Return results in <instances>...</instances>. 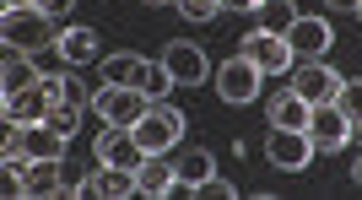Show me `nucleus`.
Instances as JSON below:
<instances>
[{"instance_id":"nucleus-23","label":"nucleus","mask_w":362,"mask_h":200,"mask_svg":"<svg viewBox=\"0 0 362 200\" xmlns=\"http://www.w3.org/2000/svg\"><path fill=\"white\" fill-rule=\"evenodd\" d=\"M255 11H259V28L265 33H287L292 22H298V6H292V0H259Z\"/></svg>"},{"instance_id":"nucleus-11","label":"nucleus","mask_w":362,"mask_h":200,"mask_svg":"<svg viewBox=\"0 0 362 200\" xmlns=\"http://www.w3.org/2000/svg\"><path fill=\"white\" fill-rule=\"evenodd\" d=\"M163 65H168V76H173V87H200L206 71H211L206 54H200V44H168Z\"/></svg>"},{"instance_id":"nucleus-20","label":"nucleus","mask_w":362,"mask_h":200,"mask_svg":"<svg viewBox=\"0 0 362 200\" xmlns=\"http://www.w3.org/2000/svg\"><path fill=\"white\" fill-rule=\"evenodd\" d=\"M65 141H71L65 130H54V124L38 119V124H28V136H22V152H28V157H65Z\"/></svg>"},{"instance_id":"nucleus-4","label":"nucleus","mask_w":362,"mask_h":200,"mask_svg":"<svg viewBox=\"0 0 362 200\" xmlns=\"http://www.w3.org/2000/svg\"><path fill=\"white\" fill-rule=\"evenodd\" d=\"M238 54H249L265 76H281V71H292V65H298V54H292V44H287V33H265V28L249 33Z\"/></svg>"},{"instance_id":"nucleus-8","label":"nucleus","mask_w":362,"mask_h":200,"mask_svg":"<svg viewBox=\"0 0 362 200\" xmlns=\"http://www.w3.org/2000/svg\"><path fill=\"white\" fill-rule=\"evenodd\" d=\"M341 81L346 76H335L325 60H303L298 71H292V93L308 98V103L319 108V103H335V98H341Z\"/></svg>"},{"instance_id":"nucleus-9","label":"nucleus","mask_w":362,"mask_h":200,"mask_svg":"<svg viewBox=\"0 0 362 200\" xmlns=\"http://www.w3.org/2000/svg\"><path fill=\"white\" fill-rule=\"evenodd\" d=\"M308 136H314L319 152H341V146L351 141V114L341 103H319L314 119H308Z\"/></svg>"},{"instance_id":"nucleus-28","label":"nucleus","mask_w":362,"mask_h":200,"mask_svg":"<svg viewBox=\"0 0 362 200\" xmlns=\"http://www.w3.org/2000/svg\"><path fill=\"white\" fill-rule=\"evenodd\" d=\"M195 195H200V200H233V184H227V179H216V173H211V179H206V184H200Z\"/></svg>"},{"instance_id":"nucleus-30","label":"nucleus","mask_w":362,"mask_h":200,"mask_svg":"<svg viewBox=\"0 0 362 200\" xmlns=\"http://www.w3.org/2000/svg\"><path fill=\"white\" fill-rule=\"evenodd\" d=\"M362 0H330V11H357Z\"/></svg>"},{"instance_id":"nucleus-17","label":"nucleus","mask_w":362,"mask_h":200,"mask_svg":"<svg viewBox=\"0 0 362 200\" xmlns=\"http://www.w3.org/2000/svg\"><path fill=\"white\" fill-rule=\"evenodd\" d=\"M38 65H33V54H22V49H11L6 54V65H0V87H6V98L11 93H28V87H38Z\"/></svg>"},{"instance_id":"nucleus-1","label":"nucleus","mask_w":362,"mask_h":200,"mask_svg":"<svg viewBox=\"0 0 362 200\" xmlns=\"http://www.w3.org/2000/svg\"><path fill=\"white\" fill-rule=\"evenodd\" d=\"M0 38L11 49H22V54H38V49H54L60 38H54V16H44L38 6H6V16H0Z\"/></svg>"},{"instance_id":"nucleus-32","label":"nucleus","mask_w":362,"mask_h":200,"mask_svg":"<svg viewBox=\"0 0 362 200\" xmlns=\"http://www.w3.org/2000/svg\"><path fill=\"white\" fill-rule=\"evenodd\" d=\"M351 141H357V146H362V119H357V124H351Z\"/></svg>"},{"instance_id":"nucleus-19","label":"nucleus","mask_w":362,"mask_h":200,"mask_svg":"<svg viewBox=\"0 0 362 200\" xmlns=\"http://www.w3.org/2000/svg\"><path fill=\"white\" fill-rule=\"evenodd\" d=\"M54 49H60L65 65H92V60H98V33H92V28H65Z\"/></svg>"},{"instance_id":"nucleus-15","label":"nucleus","mask_w":362,"mask_h":200,"mask_svg":"<svg viewBox=\"0 0 362 200\" xmlns=\"http://www.w3.org/2000/svg\"><path fill=\"white\" fill-rule=\"evenodd\" d=\"M308 119H314V103H308V98H298L292 87H287V93H276L271 130H308Z\"/></svg>"},{"instance_id":"nucleus-35","label":"nucleus","mask_w":362,"mask_h":200,"mask_svg":"<svg viewBox=\"0 0 362 200\" xmlns=\"http://www.w3.org/2000/svg\"><path fill=\"white\" fill-rule=\"evenodd\" d=\"M11 6H33V0H11Z\"/></svg>"},{"instance_id":"nucleus-13","label":"nucleus","mask_w":362,"mask_h":200,"mask_svg":"<svg viewBox=\"0 0 362 200\" xmlns=\"http://www.w3.org/2000/svg\"><path fill=\"white\" fill-rule=\"evenodd\" d=\"M87 195H103V200H124V195H141V179L130 168H114V163H98L87 173Z\"/></svg>"},{"instance_id":"nucleus-34","label":"nucleus","mask_w":362,"mask_h":200,"mask_svg":"<svg viewBox=\"0 0 362 200\" xmlns=\"http://www.w3.org/2000/svg\"><path fill=\"white\" fill-rule=\"evenodd\" d=\"M146 6H179V0H146Z\"/></svg>"},{"instance_id":"nucleus-25","label":"nucleus","mask_w":362,"mask_h":200,"mask_svg":"<svg viewBox=\"0 0 362 200\" xmlns=\"http://www.w3.org/2000/svg\"><path fill=\"white\" fill-rule=\"evenodd\" d=\"M44 124H54V130H65V136H76V124H81V108L76 103H54L44 114Z\"/></svg>"},{"instance_id":"nucleus-21","label":"nucleus","mask_w":362,"mask_h":200,"mask_svg":"<svg viewBox=\"0 0 362 200\" xmlns=\"http://www.w3.org/2000/svg\"><path fill=\"white\" fill-rule=\"evenodd\" d=\"M130 87H141L151 103H163V98L173 93V76H168V65H163V60H141V65H136V81H130Z\"/></svg>"},{"instance_id":"nucleus-29","label":"nucleus","mask_w":362,"mask_h":200,"mask_svg":"<svg viewBox=\"0 0 362 200\" xmlns=\"http://www.w3.org/2000/svg\"><path fill=\"white\" fill-rule=\"evenodd\" d=\"M33 6H38V11H44V16H65V11H71V6H76V0H33Z\"/></svg>"},{"instance_id":"nucleus-10","label":"nucleus","mask_w":362,"mask_h":200,"mask_svg":"<svg viewBox=\"0 0 362 200\" xmlns=\"http://www.w3.org/2000/svg\"><path fill=\"white\" fill-rule=\"evenodd\" d=\"M287 44H292L298 60H325V49L335 44V33H330L325 16H298V22L287 28Z\"/></svg>"},{"instance_id":"nucleus-7","label":"nucleus","mask_w":362,"mask_h":200,"mask_svg":"<svg viewBox=\"0 0 362 200\" xmlns=\"http://www.w3.org/2000/svg\"><path fill=\"white\" fill-rule=\"evenodd\" d=\"M259 81H265V71H259L249 54H233V60L216 71V93L227 98V103H255L259 93Z\"/></svg>"},{"instance_id":"nucleus-33","label":"nucleus","mask_w":362,"mask_h":200,"mask_svg":"<svg viewBox=\"0 0 362 200\" xmlns=\"http://www.w3.org/2000/svg\"><path fill=\"white\" fill-rule=\"evenodd\" d=\"M351 179H357V184H362V152H357V168H351Z\"/></svg>"},{"instance_id":"nucleus-18","label":"nucleus","mask_w":362,"mask_h":200,"mask_svg":"<svg viewBox=\"0 0 362 200\" xmlns=\"http://www.w3.org/2000/svg\"><path fill=\"white\" fill-rule=\"evenodd\" d=\"M141 195H173V184H179V163H168L163 152L157 157H146V163H141Z\"/></svg>"},{"instance_id":"nucleus-31","label":"nucleus","mask_w":362,"mask_h":200,"mask_svg":"<svg viewBox=\"0 0 362 200\" xmlns=\"http://www.w3.org/2000/svg\"><path fill=\"white\" fill-rule=\"evenodd\" d=\"M222 6H233V11H243V6H255V0H222Z\"/></svg>"},{"instance_id":"nucleus-2","label":"nucleus","mask_w":362,"mask_h":200,"mask_svg":"<svg viewBox=\"0 0 362 200\" xmlns=\"http://www.w3.org/2000/svg\"><path fill=\"white\" fill-rule=\"evenodd\" d=\"M179 136H184V114L173 103H151L146 114H141V124H136V141L146 146L151 157H157V152H173Z\"/></svg>"},{"instance_id":"nucleus-12","label":"nucleus","mask_w":362,"mask_h":200,"mask_svg":"<svg viewBox=\"0 0 362 200\" xmlns=\"http://www.w3.org/2000/svg\"><path fill=\"white\" fill-rule=\"evenodd\" d=\"M22 195H65V157H33L22 173Z\"/></svg>"},{"instance_id":"nucleus-26","label":"nucleus","mask_w":362,"mask_h":200,"mask_svg":"<svg viewBox=\"0 0 362 200\" xmlns=\"http://www.w3.org/2000/svg\"><path fill=\"white\" fill-rule=\"evenodd\" d=\"M335 103L346 108L351 124H357V119H362V76H357V81H341V98H335Z\"/></svg>"},{"instance_id":"nucleus-36","label":"nucleus","mask_w":362,"mask_h":200,"mask_svg":"<svg viewBox=\"0 0 362 200\" xmlns=\"http://www.w3.org/2000/svg\"><path fill=\"white\" fill-rule=\"evenodd\" d=\"M357 16H362V6H357Z\"/></svg>"},{"instance_id":"nucleus-5","label":"nucleus","mask_w":362,"mask_h":200,"mask_svg":"<svg viewBox=\"0 0 362 200\" xmlns=\"http://www.w3.org/2000/svg\"><path fill=\"white\" fill-rule=\"evenodd\" d=\"M314 152L319 146H314L308 130H271V136H265V157H271L281 173H303L314 163Z\"/></svg>"},{"instance_id":"nucleus-27","label":"nucleus","mask_w":362,"mask_h":200,"mask_svg":"<svg viewBox=\"0 0 362 200\" xmlns=\"http://www.w3.org/2000/svg\"><path fill=\"white\" fill-rule=\"evenodd\" d=\"M179 11L189 16V22H211V16L222 11V0H179Z\"/></svg>"},{"instance_id":"nucleus-22","label":"nucleus","mask_w":362,"mask_h":200,"mask_svg":"<svg viewBox=\"0 0 362 200\" xmlns=\"http://www.w3.org/2000/svg\"><path fill=\"white\" fill-rule=\"evenodd\" d=\"M44 87H49V98H54V103H76V108H87L92 98H98L87 81L71 76V71H65V76H44Z\"/></svg>"},{"instance_id":"nucleus-14","label":"nucleus","mask_w":362,"mask_h":200,"mask_svg":"<svg viewBox=\"0 0 362 200\" xmlns=\"http://www.w3.org/2000/svg\"><path fill=\"white\" fill-rule=\"evenodd\" d=\"M54 108V98H49V87L38 81V87H28V93H11L6 98V119H16V124H38Z\"/></svg>"},{"instance_id":"nucleus-24","label":"nucleus","mask_w":362,"mask_h":200,"mask_svg":"<svg viewBox=\"0 0 362 200\" xmlns=\"http://www.w3.org/2000/svg\"><path fill=\"white\" fill-rule=\"evenodd\" d=\"M136 65H141V54H108L103 60V87H130V81H136Z\"/></svg>"},{"instance_id":"nucleus-3","label":"nucleus","mask_w":362,"mask_h":200,"mask_svg":"<svg viewBox=\"0 0 362 200\" xmlns=\"http://www.w3.org/2000/svg\"><path fill=\"white\" fill-rule=\"evenodd\" d=\"M92 108L103 114V124H119V130H136V124H141V114L151 108V98L141 93V87H98Z\"/></svg>"},{"instance_id":"nucleus-16","label":"nucleus","mask_w":362,"mask_h":200,"mask_svg":"<svg viewBox=\"0 0 362 200\" xmlns=\"http://www.w3.org/2000/svg\"><path fill=\"white\" fill-rule=\"evenodd\" d=\"M211 173H216V157L206 152V146H189V152L179 157V184H173V195H189V189H200Z\"/></svg>"},{"instance_id":"nucleus-6","label":"nucleus","mask_w":362,"mask_h":200,"mask_svg":"<svg viewBox=\"0 0 362 200\" xmlns=\"http://www.w3.org/2000/svg\"><path fill=\"white\" fill-rule=\"evenodd\" d=\"M146 146L136 141V130H119V124H103L98 130V163H114V168H130L141 173V163H146Z\"/></svg>"}]
</instances>
